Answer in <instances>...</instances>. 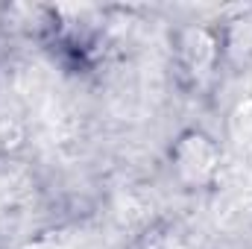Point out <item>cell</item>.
<instances>
[{"label": "cell", "mask_w": 252, "mask_h": 249, "mask_svg": "<svg viewBox=\"0 0 252 249\" xmlns=\"http://www.w3.org/2000/svg\"><path fill=\"white\" fill-rule=\"evenodd\" d=\"M156 249H182L179 244H173V241H164V244H158Z\"/></svg>", "instance_id": "obj_5"}, {"label": "cell", "mask_w": 252, "mask_h": 249, "mask_svg": "<svg viewBox=\"0 0 252 249\" xmlns=\"http://www.w3.org/2000/svg\"><path fill=\"white\" fill-rule=\"evenodd\" d=\"M232 126H235V135H238V138H250L252 135V100H247V103L235 112Z\"/></svg>", "instance_id": "obj_3"}, {"label": "cell", "mask_w": 252, "mask_h": 249, "mask_svg": "<svg viewBox=\"0 0 252 249\" xmlns=\"http://www.w3.org/2000/svg\"><path fill=\"white\" fill-rule=\"evenodd\" d=\"M217 164H220V153H217V147L208 138L188 135V138L179 141V147H176V167H179V173L188 182H205L208 176H214Z\"/></svg>", "instance_id": "obj_1"}, {"label": "cell", "mask_w": 252, "mask_h": 249, "mask_svg": "<svg viewBox=\"0 0 252 249\" xmlns=\"http://www.w3.org/2000/svg\"><path fill=\"white\" fill-rule=\"evenodd\" d=\"M18 135H21V129L15 124H9V121H0V147H9V144H15L18 141Z\"/></svg>", "instance_id": "obj_4"}, {"label": "cell", "mask_w": 252, "mask_h": 249, "mask_svg": "<svg viewBox=\"0 0 252 249\" xmlns=\"http://www.w3.org/2000/svg\"><path fill=\"white\" fill-rule=\"evenodd\" d=\"M185 56L193 67H208L214 59V38L205 30H190L185 35Z\"/></svg>", "instance_id": "obj_2"}]
</instances>
